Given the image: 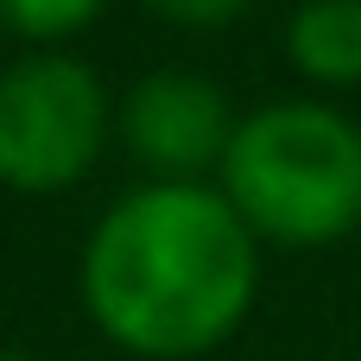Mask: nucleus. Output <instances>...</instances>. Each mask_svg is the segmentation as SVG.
I'll use <instances>...</instances> for the list:
<instances>
[{
	"mask_svg": "<svg viewBox=\"0 0 361 361\" xmlns=\"http://www.w3.org/2000/svg\"><path fill=\"white\" fill-rule=\"evenodd\" d=\"M76 298L121 355L203 361L254 317L260 241L216 184H140L95 216Z\"/></svg>",
	"mask_w": 361,
	"mask_h": 361,
	"instance_id": "obj_1",
	"label": "nucleus"
},
{
	"mask_svg": "<svg viewBox=\"0 0 361 361\" xmlns=\"http://www.w3.org/2000/svg\"><path fill=\"white\" fill-rule=\"evenodd\" d=\"M216 190L260 247H336L361 228V121L305 95L235 114Z\"/></svg>",
	"mask_w": 361,
	"mask_h": 361,
	"instance_id": "obj_2",
	"label": "nucleus"
},
{
	"mask_svg": "<svg viewBox=\"0 0 361 361\" xmlns=\"http://www.w3.org/2000/svg\"><path fill=\"white\" fill-rule=\"evenodd\" d=\"M114 140L102 76L70 51H25L0 70V184L19 197L76 190Z\"/></svg>",
	"mask_w": 361,
	"mask_h": 361,
	"instance_id": "obj_3",
	"label": "nucleus"
},
{
	"mask_svg": "<svg viewBox=\"0 0 361 361\" xmlns=\"http://www.w3.org/2000/svg\"><path fill=\"white\" fill-rule=\"evenodd\" d=\"M228 133L235 108L197 70H146L114 108V140L146 171V184H203V171L222 165Z\"/></svg>",
	"mask_w": 361,
	"mask_h": 361,
	"instance_id": "obj_4",
	"label": "nucleus"
},
{
	"mask_svg": "<svg viewBox=\"0 0 361 361\" xmlns=\"http://www.w3.org/2000/svg\"><path fill=\"white\" fill-rule=\"evenodd\" d=\"M286 63L317 89L361 82V0H305L286 19Z\"/></svg>",
	"mask_w": 361,
	"mask_h": 361,
	"instance_id": "obj_5",
	"label": "nucleus"
},
{
	"mask_svg": "<svg viewBox=\"0 0 361 361\" xmlns=\"http://www.w3.org/2000/svg\"><path fill=\"white\" fill-rule=\"evenodd\" d=\"M108 0H0V25L38 51H57V38L82 32Z\"/></svg>",
	"mask_w": 361,
	"mask_h": 361,
	"instance_id": "obj_6",
	"label": "nucleus"
},
{
	"mask_svg": "<svg viewBox=\"0 0 361 361\" xmlns=\"http://www.w3.org/2000/svg\"><path fill=\"white\" fill-rule=\"evenodd\" d=\"M146 13L171 19V25H197V32H216V25H235L254 0H140Z\"/></svg>",
	"mask_w": 361,
	"mask_h": 361,
	"instance_id": "obj_7",
	"label": "nucleus"
},
{
	"mask_svg": "<svg viewBox=\"0 0 361 361\" xmlns=\"http://www.w3.org/2000/svg\"><path fill=\"white\" fill-rule=\"evenodd\" d=\"M0 361H32V355H19V349H0Z\"/></svg>",
	"mask_w": 361,
	"mask_h": 361,
	"instance_id": "obj_8",
	"label": "nucleus"
}]
</instances>
